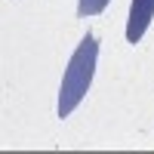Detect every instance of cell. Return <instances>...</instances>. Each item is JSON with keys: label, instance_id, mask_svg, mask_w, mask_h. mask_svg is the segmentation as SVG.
<instances>
[{"label": "cell", "instance_id": "6da1fadb", "mask_svg": "<svg viewBox=\"0 0 154 154\" xmlns=\"http://www.w3.org/2000/svg\"><path fill=\"white\" fill-rule=\"evenodd\" d=\"M96 59H99V43L93 34H86L77 43L74 56L68 59L65 77H62V89H59V117H71V111L83 102L89 83L96 74Z\"/></svg>", "mask_w": 154, "mask_h": 154}, {"label": "cell", "instance_id": "7a4b0ae2", "mask_svg": "<svg viewBox=\"0 0 154 154\" xmlns=\"http://www.w3.org/2000/svg\"><path fill=\"white\" fill-rule=\"evenodd\" d=\"M154 19V0H133L130 6V22H126V43H139L142 34Z\"/></svg>", "mask_w": 154, "mask_h": 154}, {"label": "cell", "instance_id": "3957f363", "mask_svg": "<svg viewBox=\"0 0 154 154\" xmlns=\"http://www.w3.org/2000/svg\"><path fill=\"white\" fill-rule=\"evenodd\" d=\"M108 0H80L77 3V16L80 19H89V16H99V12H105Z\"/></svg>", "mask_w": 154, "mask_h": 154}]
</instances>
